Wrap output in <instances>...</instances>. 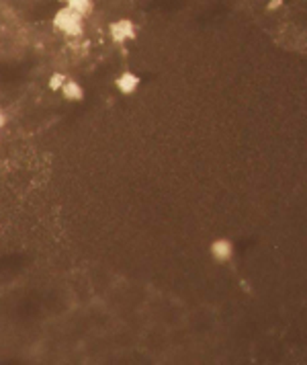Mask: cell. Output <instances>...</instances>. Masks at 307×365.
<instances>
[{
	"instance_id": "1",
	"label": "cell",
	"mask_w": 307,
	"mask_h": 365,
	"mask_svg": "<svg viewBox=\"0 0 307 365\" xmlns=\"http://www.w3.org/2000/svg\"><path fill=\"white\" fill-rule=\"evenodd\" d=\"M53 29L60 35H64L68 39H80L84 31H86V17L78 15L76 11L62 6L56 11V15L51 19Z\"/></svg>"
},
{
	"instance_id": "2",
	"label": "cell",
	"mask_w": 307,
	"mask_h": 365,
	"mask_svg": "<svg viewBox=\"0 0 307 365\" xmlns=\"http://www.w3.org/2000/svg\"><path fill=\"white\" fill-rule=\"evenodd\" d=\"M109 37L115 46H128L137 37V25L130 17H119L109 23Z\"/></svg>"
},
{
	"instance_id": "3",
	"label": "cell",
	"mask_w": 307,
	"mask_h": 365,
	"mask_svg": "<svg viewBox=\"0 0 307 365\" xmlns=\"http://www.w3.org/2000/svg\"><path fill=\"white\" fill-rule=\"evenodd\" d=\"M209 255L215 263L226 265V263H229V261L234 259L236 247H234V242H231L229 238H224V236H222V238H215L209 245Z\"/></svg>"
},
{
	"instance_id": "4",
	"label": "cell",
	"mask_w": 307,
	"mask_h": 365,
	"mask_svg": "<svg viewBox=\"0 0 307 365\" xmlns=\"http://www.w3.org/2000/svg\"><path fill=\"white\" fill-rule=\"evenodd\" d=\"M140 84H142V78H140L135 72H131V70L121 72V74L115 78V88H117V93H119V95H123V97H131V95H135V93H137V88H140Z\"/></svg>"
},
{
	"instance_id": "5",
	"label": "cell",
	"mask_w": 307,
	"mask_h": 365,
	"mask_svg": "<svg viewBox=\"0 0 307 365\" xmlns=\"http://www.w3.org/2000/svg\"><path fill=\"white\" fill-rule=\"evenodd\" d=\"M60 93H62V97H64L66 101H70V103H80V101H84V86H82L76 78H66L64 84H62V88H60Z\"/></svg>"
},
{
	"instance_id": "6",
	"label": "cell",
	"mask_w": 307,
	"mask_h": 365,
	"mask_svg": "<svg viewBox=\"0 0 307 365\" xmlns=\"http://www.w3.org/2000/svg\"><path fill=\"white\" fill-rule=\"evenodd\" d=\"M64 4L68 9L76 11L82 17L93 15V11H95V0H64Z\"/></svg>"
},
{
	"instance_id": "7",
	"label": "cell",
	"mask_w": 307,
	"mask_h": 365,
	"mask_svg": "<svg viewBox=\"0 0 307 365\" xmlns=\"http://www.w3.org/2000/svg\"><path fill=\"white\" fill-rule=\"evenodd\" d=\"M68 78L64 72H53L51 76H49V91H53V93H60V88H62V84H64V81Z\"/></svg>"
},
{
	"instance_id": "8",
	"label": "cell",
	"mask_w": 307,
	"mask_h": 365,
	"mask_svg": "<svg viewBox=\"0 0 307 365\" xmlns=\"http://www.w3.org/2000/svg\"><path fill=\"white\" fill-rule=\"evenodd\" d=\"M283 2H285V0H271L266 9H269V11H276L279 6H283Z\"/></svg>"
},
{
	"instance_id": "9",
	"label": "cell",
	"mask_w": 307,
	"mask_h": 365,
	"mask_svg": "<svg viewBox=\"0 0 307 365\" xmlns=\"http://www.w3.org/2000/svg\"><path fill=\"white\" fill-rule=\"evenodd\" d=\"M4 125H6V113L0 109V133H2V130H4Z\"/></svg>"
}]
</instances>
